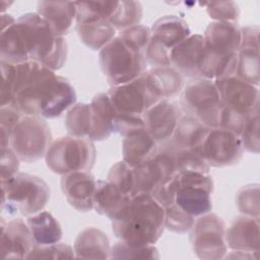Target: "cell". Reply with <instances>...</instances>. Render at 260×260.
<instances>
[{"label": "cell", "mask_w": 260, "mask_h": 260, "mask_svg": "<svg viewBox=\"0 0 260 260\" xmlns=\"http://www.w3.org/2000/svg\"><path fill=\"white\" fill-rule=\"evenodd\" d=\"M1 209L7 215L30 216L42 211L50 200L51 189L40 177L17 173L1 182Z\"/></svg>", "instance_id": "obj_3"}, {"label": "cell", "mask_w": 260, "mask_h": 260, "mask_svg": "<svg viewBox=\"0 0 260 260\" xmlns=\"http://www.w3.org/2000/svg\"><path fill=\"white\" fill-rule=\"evenodd\" d=\"M91 130L88 138L92 141H102L110 137L113 132V121L116 111L108 93H96L91 102Z\"/></svg>", "instance_id": "obj_26"}, {"label": "cell", "mask_w": 260, "mask_h": 260, "mask_svg": "<svg viewBox=\"0 0 260 260\" xmlns=\"http://www.w3.org/2000/svg\"><path fill=\"white\" fill-rule=\"evenodd\" d=\"M19 157L15 154L11 147L1 149V169L0 179L1 182H6L12 179L19 170Z\"/></svg>", "instance_id": "obj_49"}, {"label": "cell", "mask_w": 260, "mask_h": 260, "mask_svg": "<svg viewBox=\"0 0 260 260\" xmlns=\"http://www.w3.org/2000/svg\"><path fill=\"white\" fill-rule=\"evenodd\" d=\"M174 147L157 150L147 161L134 168V195L151 194L177 174Z\"/></svg>", "instance_id": "obj_12"}, {"label": "cell", "mask_w": 260, "mask_h": 260, "mask_svg": "<svg viewBox=\"0 0 260 260\" xmlns=\"http://www.w3.org/2000/svg\"><path fill=\"white\" fill-rule=\"evenodd\" d=\"M180 109L168 100H160L143 114L145 130L156 141L172 138L181 119Z\"/></svg>", "instance_id": "obj_19"}, {"label": "cell", "mask_w": 260, "mask_h": 260, "mask_svg": "<svg viewBox=\"0 0 260 260\" xmlns=\"http://www.w3.org/2000/svg\"><path fill=\"white\" fill-rule=\"evenodd\" d=\"M75 257L74 249L63 243L47 246H35L26 259H71Z\"/></svg>", "instance_id": "obj_42"}, {"label": "cell", "mask_w": 260, "mask_h": 260, "mask_svg": "<svg viewBox=\"0 0 260 260\" xmlns=\"http://www.w3.org/2000/svg\"><path fill=\"white\" fill-rule=\"evenodd\" d=\"M76 104V92L69 80L53 75L45 84L38 103V116L47 119L60 117Z\"/></svg>", "instance_id": "obj_15"}, {"label": "cell", "mask_w": 260, "mask_h": 260, "mask_svg": "<svg viewBox=\"0 0 260 260\" xmlns=\"http://www.w3.org/2000/svg\"><path fill=\"white\" fill-rule=\"evenodd\" d=\"M67 43L37 12L20 15L14 23L1 30V61L17 65L38 62L52 70L63 67L67 58Z\"/></svg>", "instance_id": "obj_1"}, {"label": "cell", "mask_w": 260, "mask_h": 260, "mask_svg": "<svg viewBox=\"0 0 260 260\" xmlns=\"http://www.w3.org/2000/svg\"><path fill=\"white\" fill-rule=\"evenodd\" d=\"M240 138L244 149L252 153L259 152V109L248 116Z\"/></svg>", "instance_id": "obj_41"}, {"label": "cell", "mask_w": 260, "mask_h": 260, "mask_svg": "<svg viewBox=\"0 0 260 260\" xmlns=\"http://www.w3.org/2000/svg\"><path fill=\"white\" fill-rule=\"evenodd\" d=\"M190 242L194 254L203 260L224 258L228 252L225 223L213 212L200 215L190 230Z\"/></svg>", "instance_id": "obj_10"}, {"label": "cell", "mask_w": 260, "mask_h": 260, "mask_svg": "<svg viewBox=\"0 0 260 260\" xmlns=\"http://www.w3.org/2000/svg\"><path fill=\"white\" fill-rule=\"evenodd\" d=\"M259 27L247 25L241 28V46L238 52L236 76L255 85L260 83Z\"/></svg>", "instance_id": "obj_16"}, {"label": "cell", "mask_w": 260, "mask_h": 260, "mask_svg": "<svg viewBox=\"0 0 260 260\" xmlns=\"http://www.w3.org/2000/svg\"><path fill=\"white\" fill-rule=\"evenodd\" d=\"M15 20H16V19H14L11 15L2 13V15H1V30H3V29H5L6 27L10 26L12 23L15 22Z\"/></svg>", "instance_id": "obj_51"}, {"label": "cell", "mask_w": 260, "mask_h": 260, "mask_svg": "<svg viewBox=\"0 0 260 260\" xmlns=\"http://www.w3.org/2000/svg\"><path fill=\"white\" fill-rule=\"evenodd\" d=\"M174 155L177 172H199L208 174L209 165L202 156L199 147L196 148H176Z\"/></svg>", "instance_id": "obj_36"}, {"label": "cell", "mask_w": 260, "mask_h": 260, "mask_svg": "<svg viewBox=\"0 0 260 260\" xmlns=\"http://www.w3.org/2000/svg\"><path fill=\"white\" fill-rule=\"evenodd\" d=\"M116 238L134 246L153 245L165 230V208L150 195L137 194L112 220Z\"/></svg>", "instance_id": "obj_2"}, {"label": "cell", "mask_w": 260, "mask_h": 260, "mask_svg": "<svg viewBox=\"0 0 260 260\" xmlns=\"http://www.w3.org/2000/svg\"><path fill=\"white\" fill-rule=\"evenodd\" d=\"M111 259H143L154 260L159 258L158 250L153 245L134 246L126 242L119 241L112 248L110 253Z\"/></svg>", "instance_id": "obj_37"}, {"label": "cell", "mask_w": 260, "mask_h": 260, "mask_svg": "<svg viewBox=\"0 0 260 260\" xmlns=\"http://www.w3.org/2000/svg\"><path fill=\"white\" fill-rule=\"evenodd\" d=\"M1 107L10 106L13 100V91L16 76V65L1 61Z\"/></svg>", "instance_id": "obj_46"}, {"label": "cell", "mask_w": 260, "mask_h": 260, "mask_svg": "<svg viewBox=\"0 0 260 260\" xmlns=\"http://www.w3.org/2000/svg\"><path fill=\"white\" fill-rule=\"evenodd\" d=\"M150 30L151 38L170 51L191 35L187 22L176 15H166L158 18Z\"/></svg>", "instance_id": "obj_29"}, {"label": "cell", "mask_w": 260, "mask_h": 260, "mask_svg": "<svg viewBox=\"0 0 260 260\" xmlns=\"http://www.w3.org/2000/svg\"><path fill=\"white\" fill-rule=\"evenodd\" d=\"M236 203L242 214L259 218V185L249 184L242 187L237 192Z\"/></svg>", "instance_id": "obj_40"}, {"label": "cell", "mask_w": 260, "mask_h": 260, "mask_svg": "<svg viewBox=\"0 0 260 260\" xmlns=\"http://www.w3.org/2000/svg\"><path fill=\"white\" fill-rule=\"evenodd\" d=\"M95 188L96 181L89 172H73L63 175L61 179V189L67 202L81 212L93 209Z\"/></svg>", "instance_id": "obj_20"}, {"label": "cell", "mask_w": 260, "mask_h": 260, "mask_svg": "<svg viewBox=\"0 0 260 260\" xmlns=\"http://www.w3.org/2000/svg\"><path fill=\"white\" fill-rule=\"evenodd\" d=\"M209 128L191 115L181 117L172 136L176 148H196L201 145Z\"/></svg>", "instance_id": "obj_32"}, {"label": "cell", "mask_w": 260, "mask_h": 260, "mask_svg": "<svg viewBox=\"0 0 260 260\" xmlns=\"http://www.w3.org/2000/svg\"><path fill=\"white\" fill-rule=\"evenodd\" d=\"M118 36L130 47L145 53V50L151 39V30L148 26L138 24L121 30Z\"/></svg>", "instance_id": "obj_45"}, {"label": "cell", "mask_w": 260, "mask_h": 260, "mask_svg": "<svg viewBox=\"0 0 260 260\" xmlns=\"http://www.w3.org/2000/svg\"><path fill=\"white\" fill-rule=\"evenodd\" d=\"M144 129L145 125L143 116L118 114L116 112L113 121V132H117L120 135L126 137Z\"/></svg>", "instance_id": "obj_47"}, {"label": "cell", "mask_w": 260, "mask_h": 260, "mask_svg": "<svg viewBox=\"0 0 260 260\" xmlns=\"http://www.w3.org/2000/svg\"><path fill=\"white\" fill-rule=\"evenodd\" d=\"M172 182L175 189V203L185 212L198 217L212 209L211 193L213 181L208 174L199 172H178Z\"/></svg>", "instance_id": "obj_6"}, {"label": "cell", "mask_w": 260, "mask_h": 260, "mask_svg": "<svg viewBox=\"0 0 260 260\" xmlns=\"http://www.w3.org/2000/svg\"><path fill=\"white\" fill-rule=\"evenodd\" d=\"M95 155L92 140L68 135L59 137L51 143L45 160L53 173L63 176L73 172H89L94 165Z\"/></svg>", "instance_id": "obj_5"}, {"label": "cell", "mask_w": 260, "mask_h": 260, "mask_svg": "<svg viewBox=\"0 0 260 260\" xmlns=\"http://www.w3.org/2000/svg\"><path fill=\"white\" fill-rule=\"evenodd\" d=\"M164 208L166 229L177 234H186L192 229L194 217L182 210L175 202Z\"/></svg>", "instance_id": "obj_39"}, {"label": "cell", "mask_w": 260, "mask_h": 260, "mask_svg": "<svg viewBox=\"0 0 260 260\" xmlns=\"http://www.w3.org/2000/svg\"><path fill=\"white\" fill-rule=\"evenodd\" d=\"M76 31L81 43L93 51H101L116 36V29L107 19L76 23Z\"/></svg>", "instance_id": "obj_31"}, {"label": "cell", "mask_w": 260, "mask_h": 260, "mask_svg": "<svg viewBox=\"0 0 260 260\" xmlns=\"http://www.w3.org/2000/svg\"><path fill=\"white\" fill-rule=\"evenodd\" d=\"M229 248L253 254L259 252V218L248 215L237 216L225 231Z\"/></svg>", "instance_id": "obj_22"}, {"label": "cell", "mask_w": 260, "mask_h": 260, "mask_svg": "<svg viewBox=\"0 0 260 260\" xmlns=\"http://www.w3.org/2000/svg\"><path fill=\"white\" fill-rule=\"evenodd\" d=\"M131 196L124 194L114 184L106 181H96L93 195V209L111 220L117 218L128 206Z\"/></svg>", "instance_id": "obj_23"}, {"label": "cell", "mask_w": 260, "mask_h": 260, "mask_svg": "<svg viewBox=\"0 0 260 260\" xmlns=\"http://www.w3.org/2000/svg\"><path fill=\"white\" fill-rule=\"evenodd\" d=\"M76 258L108 259L111 246L107 235L93 226L82 230L76 237L73 245Z\"/></svg>", "instance_id": "obj_27"}, {"label": "cell", "mask_w": 260, "mask_h": 260, "mask_svg": "<svg viewBox=\"0 0 260 260\" xmlns=\"http://www.w3.org/2000/svg\"><path fill=\"white\" fill-rule=\"evenodd\" d=\"M52 142L51 129L42 117L24 116L12 131L10 147L20 160L35 162L45 157Z\"/></svg>", "instance_id": "obj_7"}, {"label": "cell", "mask_w": 260, "mask_h": 260, "mask_svg": "<svg viewBox=\"0 0 260 260\" xmlns=\"http://www.w3.org/2000/svg\"><path fill=\"white\" fill-rule=\"evenodd\" d=\"M199 149L209 167L214 168L238 164L244 152L240 136L220 127L209 129Z\"/></svg>", "instance_id": "obj_11"}, {"label": "cell", "mask_w": 260, "mask_h": 260, "mask_svg": "<svg viewBox=\"0 0 260 260\" xmlns=\"http://www.w3.org/2000/svg\"><path fill=\"white\" fill-rule=\"evenodd\" d=\"M55 71L35 61L16 65L13 100L10 106L24 116H38V102L46 82Z\"/></svg>", "instance_id": "obj_8"}, {"label": "cell", "mask_w": 260, "mask_h": 260, "mask_svg": "<svg viewBox=\"0 0 260 260\" xmlns=\"http://www.w3.org/2000/svg\"><path fill=\"white\" fill-rule=\"evenodd\" d=\"M144 73L127 83L110 88L108 94L118 114L143 116L159 101L148 88Z\"/></svg>", "instance_id": "obj_13"}, {"label": "cell", "mask_w": 260, "mask_h": 260, "mask_svg": "<svg viewBox=\"0 0 260 260\" xmlns=\"http://www.w3.org/2000/svg\"><path fill=\"white\" fill-rule=\"evenodd\" d=\"M37 13L43 17L58 37H64L76 18V3L72 1H40Z\"/></svg>", "instance_id": "obj_25"}, {"label": "cell", "mask_w": 260, "mask_h": 260, "mask_svg": "<svg viewBox=\"0 0 260 260\" xmlns=\"http://www.w3.org/2000/svg\"><path fill=\"white\" fill-rule=\"evenodd\" d=\"M142 18V6L138 1H118L109 22L115 29H127L138 25Z\"/></svg>", "instance_id": "obj_34"}, {"label": "cell", "mask_w": 260, "mask_h": 260, "mask_svg": "<svg viewBox=\"0 0 260 260\" xmlns=\"http://www.w3.org/2000/svg\"><path fill=\"white\" fill-rule=\"evenodd\" d=\"M107 180L118 187L124 194L134 195V168L124 160L114 164L108 174Z\"/></svg>", "instance_id": "obj_38"}, {"label": "cell", "mask_w": 260, "mask_h": 260, "mask_svg": "<svg viewBox=\"0 0 260 260\" xmlns=\"http://www.w3.org/2000/svg\"><path fill=\"white\" fill-rule=\"evenodd\" d=\"M27 225L36 246H47L58 243L63 235L58 220L49 211H40L27 216Z\"/></svg>", "instance_id": "obj_30"}, {"label": "cell", "mask_w": 260, "mask_h": 260, "mask_svg": "<svg viewBox=\"0 0 260 260\" xmlns=\"http://www.w3.org/2000/svg\"><path fill=\"white\" fill-rule=\"evenodd\" d=\"M144 75L148 88L159 101L169 100L183 91V75L172 66L153 67L145 71Z\"/></svg>", "instance_id": "obj_24"}, {"label": "cell", "mask_w": 260, "mask_h": 260, "mask_svg": "<svg viewBox=\"0 0 260 260\" xmlns=\"http://www.w3.org/2000/svg\"><path fill=\"white\" fill-rule=\"evenodd\" d=\"M182 101L190 115L203 125L209 129L219 127L223 106L214 81L195 78L184 86Z\"/></svg>", "instance_id": "obj_9"}, {"label": "cell", "mask_w": 260, "mask_h": 260, "mask_svg": "<svg viewBox=\"0 0 260 260\" xmlns=\"http://www.w3.org/2000/svg\"><path fill=\"white\" fill-rule=\"evenodd\" d=\"M76 3V23L95 19H107L113 15L118 1H79Z\"/></svg>", "instance_id": "obj_35"}, {"label": "cell", "mask_w": 260, "mask_h": 260, "mask_svg": "<svg viewBox=\"0 0 260 260\" xmlns=\"http://www.w3.org/2000/svg\"><path fill=\"white\" fill-rule=\"evenodd\" d=\"M247 118L248 116L237 114L232 110L223 107L220 114L219 127L240 136Z\"/></svg>", "instance_id": "obj_50"}, {"label": "cell", "mask_w": 260, "mask_h": 260, "mask_svg": "<svg viewBox=\"0 0 260 260\" xmlns=\"http://www.w3.org/2000/svg\"><path fill=\"white\" fill-rule=\"evenodd\" d=\"M205 50L222 58L238 57L241 46V27L237 22H210L203 34Z\"/></svg>", "instance_id": "obj_17"}, {"label": "cell", "mask_w": 260, "mask_h": 260, "mask_svg": "<svg viewBox=\"0 0 260 260\" xmlns=\"http://www.w3.org/2000/svg\"><path fill=\"white\" fill-rule=\"evenodd\" d=\"M1 255L4 259H26L36 244L29 226L21 218L1 219Z\"/></svg>", "instance_id": "obj_18"}, {"label": "cell", "mask_w": 260, "mask_h": 260, "mask_svg": "<svg viewBox=\"0 0 260 260\" xmlns=\"http://www.w3.org/2000/svg\"><path fill=\"white\" fill-rule=\"evenodd\" d=\"M101 69L112 86L127 83L145 72V53L135 50L119 36L108 43L99 54Z\"/></svg>", "instance_id": "obj_4"}, {"label": "cell", "mask_w": 260, "mask_h": 260, "mask_svg": "<svg viewBox=\"0 0 260 260\" xmlns=\"http://www.w3.org/2000/svg\"><path fill=\"white\" fill-rule=\"evenodd\" d=\"M20 112L12 106L0 108V130H1V149L10 147V138L16 124L21 119Z\"/></svg>", "instance_id": "obj_44"}, {"label": "cell", "mask_w": 260, "mask_h": 260, "mask_svg": "<svg viewBox=\"0 0 260 260\" xmlns=\"http://www.w3.org/2000/svg\"><path fill=\"white\" fill-rule=\"evenodd\" d=\"M145 59L146 63L152 65L153 67L171 66L170 50L152 38L150 39L145 50Z\"/></svg>", "instance_id": "obj_48"}, {"label": "cell", "mask_w": 260, "mask_h": 260, "mask_svg": "<svg viewBox=\"0 0 260 260\" xmlns=\"http://www.w3.org/2000/svg\"><path fill=\"white\" fill-rule=\"evenodd\" d=\"M205 46L202 35H190L170 51L171 65L182 75L199 78Z\"/></svg>", "instance_id": "obj_21"}, {"label": "cell", "mask_w": 260, "mask_h": 260, "mask_svg": "<svg viewBox=\"0 0 260 260\" xmlns=\"http://www.w3.org/2000/svg\"><path fill=\"white\" fill-rule=\"evenodd\" d=\"M224 108L249 116L259 109V89L236 75L225 76L214 81Z\"/></svg>", "instance_id": "obj_14"}, {"label": "cell", "mask_w": 260, "mask_h": 260, "mask_svg": "<svg viewBox=\"0 0 260 260\" xmlns=\"http://www.w3.org/2000/svg\"><path fill=\"white\" fill-rule=\"evenodd\" d=\"M206 12L214 21L237 22L240 17V8L234 1L228 2H208Z\"/></svg>", "instance_id": "obj_43"}, {"label": "cell", "mask_w": 260, "mask_h": 260, "mask_svg": "<svg viewBox=\"0 0 260 260\" xmlns=\"http://www.w3.org/2000/svg\"><path fill=\"white\" fill-rule=\"evenodd\" d=\"M65 127L70 136L88 138L91 130L90 104L78 103L73 105L65 116Z\"/></svg>", "instance_id": "obj_33"}, {"label": "cell", "mask_w": 260, "mask_h": 260, "mask_svg": "<svg viewBox=\"0 0 260 260\" xmlns=\"http://www.w3.org/2000/svg\"><path fill=\"white\" fill-rule=\"evenodd\" d=\"M156 141L144 129L128 135L122 144L123 160L132 168L150 159L157 152Z\"/></svg>", "instance_id": "obj_28"}]
</instances>
